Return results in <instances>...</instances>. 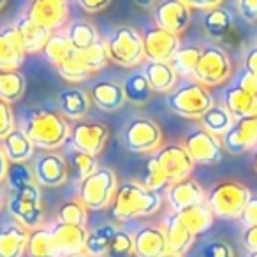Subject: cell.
I'll return each instance as SVG.
<instances>
[{
    "label": "cell",
    "instance_id": "obj_53",
    "mask_svg": "<svg viewBox=\"0 0 257 257\" xmlns=\"http://www.w3.org/2000/svg\"><path fill=\"white\" fill-rule=\"evenodd\" d=\"M189 8H196V9H204V11H210L215 9L224 2V0H183Z\"/></svg>",
    "mask_w": 257,
    "mask_h": 257
},
{
    "label": "cell",
    "instance_id": "obj_52",
    "mask_svg": "<svg viewBox=\"0 0 257 257\" xmlns=\"http://www.w3.org/2000/svg\"><path fill=\"white\" fill-rule=\"evenodd\" d=\"M243 245L248 252H253L257 250V225H250V227H245V232H243Z\"/></svg>",
    "mask_w": 257,
    "mask_h": 257
},
{
    "label": "cell",
    "instance_id": "obj_25",
    "mask_svg": "<svg viewBox=\"0 0 257 257\" xmlns=\"http://www.w3.org/2000/svg\"><path fill=\"white\" fill-rule=\"evenodd\" d=\"M90 104V95L78 86L65 88L58 93V109L62 116L69 120H81L85 114H88Z\"/></svg>",
    "mask_w": 257,
    "mask_h": 257
},
{
    "label": "cell",
    "instance_id": "obj_27",
    "mask_svg": "<svg viewBox=\"0 0 257 257\" xmlns=\"http://www.w3.org/2000/svg\"><path fill=\"white\" fill-rule=\"evenodd\" d=\"M0 148L9 162H27L34 157L36 147L29 140L22 127H15L4 140H0Z\"/></svg>",
    "mask_w": 257,
    "mask_h": 257
},
{
    "label": "cell",
    "instance_id": "obj_15",
    "mask_svg": "<svg viewBox=\"0 0 257 257\" xmlns=\"http://www.w3.org/2000/svg\"><path fill=\"white\" fill-rule=\"evenodd\" d=\"M190 16H192L190 8L183 0H157V4L154 6L155 27L176 36L187 30Z\"/></svg>",
    "mask_w": 257,
    "mask_h": 257
},
{
    "label": "cell",
    "instance_id": "obj_51",
    "mask_svg": "<svg viewBox=\"0 0 257 257\" xmlns=\"http://www.w3.org/2000/svg\"><path fill=\"white\" fill-rule=\"evenodd\" d=\"M78 4L86 13H100L111 4V0H78Z\"/></svg>",
    "mask_w": 257,
    "mask_h": 257
},
{
    "label": "cell",
    "instance_id": "obj_61",
    "mask_svg": "<svg viewBox=\"0 0 257 257\" xmlns=\"http://www.w3.org/2000/svg\"><path fill=\"white\" fill-rule=\"evenodd\" d=\"M6 2H8V0H0V9L4 8V6H6Z\"/></svg>",
    "mask_w": 257,
    "mask_h": 257
},
{
    "label": "cell",
    "instance_id": "obj_60",
    "mask_svg": "<svg viewBox=\"0 0 257 257\" xmlns=\"http://www.w3.org/2000/svg\"><path fill=\"white\" fill-rule=\"evenodd\" d=\"M65 257H88L86 253H74V255H65Z\"/></svg>",
    "mask_w": 257,
    "mask_h": 257
},
{
    "label": "cell",
    "instance_id": "obj_1",
    "mask_svg": "<svg viewBox=\"0 0 257 257\" xmlns=\"http://www.w3.org/2000/svg\"><path fill=\"white\" fill-rule=\"evenodd\" d=\"M22 128L34 147L44 152L58 150L71 136V125L67 118L46 107H32L25 111Z\"/></svg>",
    "mask_w": 257,
    "mask_h": 257
},
{
    "label": "cell",
    "instance_id": "obj_23",
    "mask_svg": "<svg viewBox=\"0 0 257 257\" xmlns=\"http://www.w3.org/2000/svg\"><path fill=\"white\" fill-rule=\"evenodd\" d=\"M29 229L18 222L0 225V257H23L29 241Z\"/></svg>",
    "mask_w": 257,
    "mask_h": 257
},
{
    "label": "cell",
    "instance_id": "obj_45",
    "mask_svg": "<svg viewBox=\"0 0 257 257\" xmlns=\"http://www.w3.org/2000/svg\"><path fill=\"white\" fill-rule=\"evenodd\" d=\"M72 168H74L76 175H78L79 182H81L83 178L92 175L99 166H97V159L93 157V155L76 150L74 155H72Z\"/></svg>",
    "mask_w": 257,
    "mask_h": 257
},
{
    "label": "cell",
    "instance_id": "obj_44",
    "mask_svg": "<svg viewBox=\"0 0 257 257\" xmlns=\"http://www.w3.org/2000/svg\"><path fill=\"white\" fill-rule=\"evenodd\" d=\"M133 248H134L133 236L128 234L127 231L116 229L106 255L107 257H128L131 253H133Z\"/></svg>",
    "mask_w": 257,
    "mask_h": 257
},
{
    "label": "cell",
    "instance_id": "obj_41",
    "mask_svg": "<svg viewBox=\"0 0 257 257\" xmlns=\"http://www.w3.org/2000/svg\"><path fill=\"white\" fill-rule=\"evenodd\" d=\"M57 222L86 227V222H88V210H86V206L79 199L65 201L57 211Z\"/></svg>",
    "mask_w": 257,
    "mask_h": 257
},
{
    "label": "cell",
    "instance_id": "obj_5",
    "mask_svg": "<svg viewBox=\"0 0 257 257\" xmlns=\"http://www.w3.org/2000/svg\"><path fill=\"white\" fill-rule=\"evenodd\" d=\"M118 180L111 168H97L90 176L79 182L78 199L86 206V210L99 211L111 204L116 192Z\"/></svg>",
    "mask_w": 257,
    "mask_h": 257
},
{
    "label": "cell",
    "instance_id": "obj_11",
    "mask_svg": "<svg viewBox=\"0 0 257 257\" xmlns=\"http://www.w3.org/2000/svg\"><path fill=\"white\" fill-rule=\"evenodd\" d=\"M183 147L189 152L194 162H199L204 166H213L222 161V143L220 138L208 133L206 128H194L183 140Z\"/></svg>",
    "mask_w": 257,
    "mask_h": 257
},
{
    "label": "cell",
    "instance_id": "obj_6",
    "mask_svg": "<svg viewBox=\"0 0 257 257\" xmlns=\"http://www.w3.org/2000/svg\"><path fill=\"white\" fill-rule=\"evenodd\" d=\"M250 190L239 182H220L215 183L206 194L204 203L210 206L211 213L217 218H239Z\"/></svg>",
    "mask_w": 257,
    "mask_h": 257
},
{
    "label": "cell",
    "instance_id": "obj_43",
    "mask_svg": "<svg viewBox=\"0 0 257 257\" xmlns=\"http://www.w3.org/2000/svg\"><path fill=\"white\" fill-rule=\"evenodd\" d=\"M6 180H8L11 190H18L25 185H30L34 183V173L25 162H9L8 168V175H6Z\"/></svg>",
    "mask_w": 257,
    "mask_h": 257
},
{
    "label": "cell",
    "instance_id": "obj_63",
    "mask_svg": "<svg viewBox=\"0 0 257 257\" xmlns=\"http://www.w3.org/2000/svg\"><path fill=\"white\" fill-rule=\"evenodd\" d=\"M253 114H255V116H257V107H255V111H253Z\"/></svg>",
    "mask_w": 257,
    "mask_h": 257
},
{
    "label": "cell",
    "instance_id": "obj_9",
    "mask_svg": "<svg viewBox=\"0 0 257 257\" xmlns=\"http://www.w3.org/2000/svg\"><path fill=\"white\" fill-rule=\"evenodd\" d=\"M121 141L133 154H150L162 143V131L152 118H134L123 127Z\"/></svg>",
    "mask_w": 257,
    "mask_h": 257
},
{
    "label": "cell",
    "instance_id": "obj_55",
    "mask_svg": "<svg viewBox=\"0 0 257 257\" xmlns=\"http://www.w3.org/2000/svg\"><path fill=\"white\" fill-rule=\"evenodd\" d=\"M8 168H9V161H8V157H6L4 152H2V148H0V183L6 180V175H8Z\"/></svg>",
    "mask_w": 257,
    "mask_h": 257
},
{
    "label": "cell",
    "instance_id": "obj_62",
    "mask_svg": "<svg viewBox=\"0 0 257 257\" xmlns=\"http://www.w3.org/2000/svg\"><path fill=\"white\" fill-rule=\"evenodd\" d=\"M248 257H257V250H253V252H250Z\"/></svg>",
    "mask_w": 257,
    "mask_h": 257
},
{
    "label": "cell",
    "instance_id": "obj_26",
    "mask_svg": "<svg viewBox=\"0 0 257 257\" xmlns=\"http://www.w3.org/2000/svg\"><path fill=\"white\" fill-rule=\"evenodd\" d=\"M145 78H147L148 85H150L152 92L159 93H168L176 86L178 81V74L175 72L173 65L169 62H155L148 60L143 71Z\"/></svg>",
    "mask_w": 257,
    "mask_h": 257
},
{
    "label": "cell",
    "instance_id": "obj_4",
    "mask_svg": "<svg viewBox=\"0 0 257 257\" xmlns=\"http://www.w3.org/2000/svg\"><path fill=\"white\" fill-rule=\"evenodd\" d=\"M6 206H8L9 215L29 231L39 227L44 218L43 194H41V187L36 182L18 190H11Z\"/></svg>",
    "mask_w": 257,
    "mask_h": 257
},
{
    "label": "cell",
    "instance_id": "obj_16",
    "mask_svg": "<svg viewBox=\"0 0 257 257\" xmlns=\"http://www.w3.org/2000/svg\"><path fill=\"white\" fill-rule=\"evenodd\" d=\"M27 16L37 25L53 32L65 25L69 18V6L65 0H32Z\"/></svg>",
    "mask_w": 257,
    "mask_h": 257
},
{
    "label": "cell",
    "instance_id": "obj_3",
    "mask_svg": "<svg viewBox=\"0 0 257 257\" xmlns=\"http://www.w3.org/2000/svg\"><path fill=\"white\" fill-rule=\"evenodd\" d=\"M104 44L109 60L121 67H136L147 58L143 36L133 27L121 25L113 29Z\"/></svg>",
    "mask_w": 257,
    "mask_h": 257
},
{
    "label": "cell",
    "instance_id": "obj_56",
    "mask_svg": "<svg viewBox=\"0 0 257 257\" xmlns=\"http://www.w3.org/2000/svg\"><path fill=\"white\" fill-rule=\"evenodd\" d=\"M6 203H8V194H6L4 187H2V183H0V211L6 208Z\"/></svg>",
    "mask_w": 257,
    "mask_h": 257
},
{
    "label": "cell",
    "instance_id": "obj_48",
    "mask_svg": "<svg viewBox=\"0 0 257 257\" xmlns=\"http://www.w3.org/2000/svg\"><path fill=\"white\" fill-rule=\"evenodd\" d=\"M243 227H250V225H257V196L250 194L248 201H246L245 208H243L241 215H239Z\"/></svg>",
    "mask_w": 257,
    "mask_h": 257
},
{
    "label": "cell",
    "instance_id": "obj_58",
    "mask_svg": "<svg viewBox=\"0 0 257 257\" xmlns=\"http://www.w3.org/2000/svg\"><path fill=\"white\" fill-rule=\"evenodd\" d=\"M253 159H252V166H253V169H255V173H257V148H253Z\"/></svg>",
    "mask_w": 257,
    "mask_h": 257
},
{
    "label": "cell",
    "instance_id": "obj_7",
    "mask_svg": "<svg viewBox=\"0 0 257 257\" xmlns=\"http://www.w3.org/2000/svg\"><path fill=\"white\" fill-rule=\"evenodd\" d=\"M213 106L210 92L199 83H183L169 92L168 107L183 118H201L208 107Z\"/></svg>",
    "mask_w": 257,
    "mask_h": 257
},
{
    "label": "cell",
    "instance_id": "obj_50",
    "mask_svg": "<svg viewBox=\"0 0 257 257\" xmlns=\"http://www.w3.org/2000/svg\"><path fill=\"white\" fill-rule=\"evenodd\" d=\"M236 85L241 86V88L245 90V92H248L250 95L257 97V74H253V72L243 69V72L239 74L238 83H236Z\"/></svg>",
    "mask_w": 257,
    "mask_h": 257
},
{
    "label": "cell",
    "instance_id": "obj_22",
    "mask_svg": "<svg viewBox=\"0 0 257 257\" xmlns=\"http://www.w3.org/2000/svg\"><path fill=\"white\" fill-rule=\"evenodd\" d=\"M162 231H164L166 241H168V250L173 253H180V255L189 252L194 239H196V236L189 231V227L183 224L182 218L178 217L176 211L169 213L168 217L164 218Z\"/></svg>",
    "mask_w": 257,
    "mask_h": 257
},
{
    "label": "cell",
    "instance_id": "obj_47",
    "mask_svg": "<svg viewBox=\"0 0 257 257\" xmlns=\"http://www.w3.org/2000/svg\"><path fill=\"white\" fill-rule=\"evenodd\" d=\"M16 127V118L13 106L6 100H0V140H4Z\"/></svg>",
    "mask_w": 257,
    "mask_h": 257
},
{
    "label": "cell",
    "instance_id": "obj_57",
    "mask_svg": "<svg viewBox=\"0 0 257 257\" xmlns=\"http://www.w3.org/2000/svg\"><path fill=\"white\" fill-rule=\"evenodd\" d=\"M140 8H152V6H155V2L157 0H134Z\"/></svg>",
    "mask_w": 257,
    "mask_h": 257
},
{
    "label": "cell",
    "instance_id": "obj_21",
    "mask_svg": "<svg viewBox=\"0 0 257 257\" xmlns=\"http://www.w3.org/2000/svg\"><path fill=\"white\" fill-rule=\"evenodd\" d=\"M133 239V253L136 257H161L166 252H169L164 231L157 225H145V227L138 229Z\"/></svg>",
    "mask_w": 257,
    "mask_h": 257
},
{
    "label": "cell",
    "instance_id": "obj_20",
    "mask_svg": "<svg viewBox=\"0 0 257 257\" xmlns=\"http://www.w3.org/2000/svg\"><path fill=\"white\" fill-rule=\"evenodd\" d=\"M166 199H168L169 206H171L173 211H180L187 206H192V204L203 203L206 199V192L203 190V187L189 178L180 180L176 183H171L166 190Z\"/></svg>",
    "mask_w": 257,
    "mask_h": 257
},
{
    "label": "cell",
    "instance_id": "obj_14",
    "mask_svg": "<svg viewBox=\"0 0 257 257\" xmlns=\"http://www.w3.org/2000/svg\"><path fill=\"white\" fill-rule=\"evenodd\" d=\"M34 180L39 187L55 189L67 182L69 166L65 159L57 152H44L34 162Z\"/></svg>",
    "mask_w": 257,
    "mask_h": 257
},
{
    "label": "cell",
    "instance_id": "obj_19",
    "mask_svg": "<svg viewBox=\"0 0 257 257\" xmlns=\"http://www.w3.org/2000/svg\"><path fill=\"white\" fill-rule=\"evenodd\" d=\"M27 51L22 44L15 25H6L0 29V71L20 69L25 62Z\"/></svg>",
    "mask_w": 257,
    "mask_h": 257
},
{
    "label": "cell",
    "instance_id": "obj_54",
    "mask_svg": "<svg viewBox=\"0 0 257 257\" xmlns=\"http://www.w3.org/2000/svg\"><path fill=\"white\" fill-rule=\"evenodd\" d=\"M245 69L253 74H257V46L250 48L245 55Z\"/></svg>",
    "mask_w": 257,
    "mask_h": 257
},
{
    "label": "cell",
    "instance_id": "obj_36",
    "mask_svg": "<svg viewBox=\"0 0 257 257\" xmlns=\"http://www.w3.org/2000/svg\"><path fill=\"white\" fill-rule=\"evenodd\" d=\"M121 88H123L125 100L134 106H143L150 100L152 88L148 85L147 78H145L143 72H133L125 78V81L121 83Z\"/></svg>",
    "mask_w": 257,
    "mask_h": 257
},
{
    "label": "cell",
    "instance_id": "obj_18",
    "mask_svg": "<svg viewBox=\"0 0 257 257\" xmlns=\"http://www.w3.org/2000/svg\"><path fill=\"white\" fill-rule=\"evenodd\" d=\"M50 231L60 257L85 253V241L86 236H88V229L86 227L64 224V222H55L50 227Z\"/></svg>",
    "mask_w": 257,
    "mask_h": 257
},
{
    "label": "cell",
    "instance_id": "obj_24",
    "mask_svg": "<svg viewBox=\"0 0 257 257\" xmlns=\"http://www.w3.org/2000/svg\"><path fill=\"white\" fill-rule=\"evenodd\" d=\"M90 100H92L93 106H97L100 111H106V113L118 111L127 102L121 85H118L116 81H109V79L97 81L92 86V90H90Z\"/></svg>",
    "mask_w": 257,
    "mask_h": 257
},
{
    "label": "cell",
    "instance_id": "obj_40",
    "mask_svg": "<svg viewBox=\"0 0 257 257\" xmlns=\"http://www.w3.org/2000/svg\"><path fill=\"white\" fill-rule=\"evenodd\" d=\"M55 67H57L58 74H60L65 81H71V83H81V81H85L86 78H90V74H92V72L86 69V65L81 62L78 51L69 55L65 60H62L60 64L55 65Z\"/></svg>",
    "mask_w": 257,
    "mask_h": 257
},
{
    "label": "cell",
    "instance_id": "obj_39",
    "mask_svg": "<svg viewBox=\"0 0 257 257\" xmlns=\"http://www.w3.org/2000/svg\"><path fill=\"white\" fill-rule=\"evenodd\" d=\"M41 51H43L44 58H46L48 62H51L53 65H58L62 60H65L69 55L74 53V50H72V46L69 44L65 34H57V32L50 34V37H48V41L44 43Z\"/></svg>",
    "mask_w": 257,
    "mask_h": 257
},
{
    "label": "cell",
    "instance_id": "obj_13",
    "mask_svg": "<svg viewBox=\"0 0 257 257\" xmlns=\"http://www.w3.org/2000/svg\"><path fill=\"white\" fill-rule=\"evenodd\" d=\"M71 141L74 150L85 152L93 157L104 150L109 138V131L99 121H76L71 127Z\"/></svg>",
    "mask_w": 257,
    "mask_h": 257
},
{
    "label": "cell",
    "instance_id": "obj_29",
    "mask_svg": "<svg viewBox=\"0 0 257 257\" xmlns=\"http://www.w3.org/2000/svg\"><path fill=\"white\" fill-rule=\"evenodd\" d=\"M222 106L232 114L234 120H238V118L253 114L257 107V97L250 95L241 86L232 85L224 90V104Z\"/></svg>",
    "mask_w": 257,
    "mask_h": 257
},
{
    "label": "cell",
    "instance_id": "obj_10",
    "mask_svg": "<svg viewBox=\"0 0 257 257\" xmlns=\"http://www.w3.org/2000/svg\"><path fill=\"white\" fill-rule=\"evenodd\" d=\"M154 159L157 161V164L161 166L162 173L168 178L169 185L176 183L180 180H185L190 176L192 168L196 162L192 161V157L189 155V152L185 150V147L180 143L166 145L161 147L154 154Z\"/></svg>",
    "mask_w": 257,
    "mask_h": 257
},
{
    "label": "cell",
    "instance_id": "obj_17",
    "mask_svg": "<svg viewBox=\"0 0 257 257\" xmlns=\"http://www.w3.org/2000/svg\"><path fill=\"white\" fill-rule=\"evenodd\" d=\"M145 57L148 60L155 62H171L175 53L180 50V37L168 30H162L159 27H152L143 36Z\"/></svg>",
    "mask_w": 257,
    "mask_h": 257
},
{
    "label": "cell",
    "instance_id": "obj_32",
    "mask_svg": "<svg viewBox=\"0 0 257 257\" xmlns=\"http://www.w3.org/2000/svg\"><path fill=\"white\" fill-rule=\"evenodd\" d=\"M25 253L29 257H60L50 227H36L29 232Z\"/></svg>",
    "mask_w": 257,
    "mask_h": 257
},
{
    "label": "cell",
    "instance_id": "obj_35",
    "mask_svg": "<svg viewBox=\"0 0 257 257\" xmlns=\"http://www.w3.org/2000/svg\"><path fill=\"white\" fill-rule=\"evenodd\" d=\"M199 120L203 128H206L208 133L215 134L218 138L224 136L229 128H231V125L234 123L232 114L224 106H220V104H213L211 107H208Z\"/></svg>",
    "mask_w": 257,
    "mask_h": 257
},
{
    "label": "cell",
    "instance_id": "obj_42",
    "mask_svg": "<svg viewBox=\"0 0 257 257\" xmlns=\"http://www.w3.org/2000/svg\"><path fill=\"white\" fill-rule=\"evenodd\" d=\"M78 55H79V58H81L83 64L86 65V69H88L92 74L97 71H100V69H104L107 65V62H109L106 44L100 43V41H97L95 44H92V46L86 48V50L78 51Z\"/></svg>",
    "mask_w": 257,
    "mask_h": 257
},
{
    "label": "cell",
    "instance_id": "obj_30",
    "mask_svg": "<svg viewBox=\"0 0 257 257\" xmlns=\"http://www.w3.org/2000/svg\"><path fill=\"white\" fill-rule=\"evenodd\" d=\"M176 213H178V217L182 218V222L189 227V231L192 232L194 236H199V234H203V232L210 231L215 220V215L211 213L210 206H208L204 201L203 203L183 208V210L176 211Z\"/></svg>",
    "mask_w": 257,
    "mask_h": 257
},
{
    "label": "cell",
    "instance_id": "obj_34",
    "mask_svg": "<svg viewBox=\"0 0 257 257\" xmlns=\"http://www.w3.org/2000/svg\"><path fill=\"white\" fill-rule=\"evenodd\" d=\"M27 79L18 69L0 71V100L15 104L25 95Z\"/></svg>",
    "mask_w": 257,
    "mask_h": 257
},
{
    "label": "cell",
    "instance_id": "obj_37",
    "mask_svg": "<svg viewBox=\"0 0 257 257\" xmlns=\"http://www.w3.org/2000/svg\"><path fill=\"white\" fill-rule=\"evenodd\" d=\"M116 227L111 224H104L95 227L93 231H88L85 241V253L88 257H104L107 253V248L111 245Z\"/></svg>",
    "mask_w": 257,
    "mask_h": 257
},
{
    "label": "cell",
    "instance_id": "obj_12",
    "mask_svg": "<svg viewBox=\"0 0 257 257\" xmlns=\"http://www.w3.org/2000/svg\"><path fill=\"white\" fill-rule=\"evenodd\" d=\"M222 148L231 155H241L257 148V116L248 114L234 120L227 133L220 136Z\"/></svg>",
    "mask_w": 257,
    "mask_h": 257
},
{
    "label": "cell",
    "instance_id": "obj_2",
    "mask_svg": "<svg viewBox=\"0 0 257 257\" xmlns=\"http://www.w3.org/2000/svg\"><path fill=\"white\" fill-rule=\"evenodd\" d=\"M162 204L161 194L138 182H125L116 187L111 201V215L116 220H133L157 213Z\"/></svg>",
    "mask_w": 257,
    "mask_h": 257
},
{
    "label": "cell",
    "instance_id": "obj_33",
    "mask_svg": "<svg viewBox=\"0 0 257 257\" xmlns=\"http://www.w3.org/2000/svg\"><path fill=\"white\" fill-rule=\"evenodd\" d=\"M203 29L211 39H225L232 29V15L222 8L210 9L203 18Z\"/></svg>",
    "mask_w": 257,
    "mask_h": 257
},
{
    "label": "cell",
    "instance_id": "obj_8",
    "mask_svg": "<svg viewBox=\"0 0 257 257\" xmlns=\"http://www.w3.org/2000/svg\"><path fill=\"white\" fill-rule=\"evenodd\" d=\"M232 72V62L225 50L217 44H208L201 51L192 78L203 86H218L229 79Z\"/></svg>",
    "mask_w": 257,
    "mask_h": 257
},
{
    "label": "cell",
    "instance_id": "obj_64",
    "mask_svg": "<svg viewBox=\"0 0 257 257\" xmlns=\"http://www.w3.org/2000/svg\"><path fill=\"white\" fill-rule=\"evenodd\" d=\"M65 2H67V0H65Z\"/></svg>",
    "mask_w": 257,
    "mask_h": 257
},
{
    "label": "cell",
    "instance_id": "obj_59",
    "mask_svg": "<svg viewBox=\"0 0 257 257\" xmlns=\"http://www.w3.org/2000/svg\"><path fill=\"white\" fill-rule=\"evenodd\" d=\"M161 257H183V255H180V253H173V252H166L164 255H161Z\"/></svg>",
    "mask_w": 257,
    "mask_h": 257
},
{
    "label": "cell",
    "instance_id": "obj_28",
    "mask_svg": "<svg viewBox=\"0 0 257 257\" xmlns=\"http://www.w3.org/2000/svg\"><path fill=\"white\" fill-rule=\"evenodd\" d=\"M15 29L18 32L22 44L25 48L27 53H37V51L43 50L44 43L50 37V30H46L44 27L37 25L34 20H30L27 15L20 16L15 22Z\"/></svg>",
    "mask_w": 257,
    "mask_h": 257
},
{
    "label": "cell",
    "instance_id": "obj_38",
    "mask_svg": "<svg viewBox=\"0 0 257 257\" xmlns=\"http://www.w3.org/2000/svg\"><path fill=\"white\" fill-rule=\"evenodd\" d=\"M201 51L203 46H197V44H189V46H180V50L175 53V57L171 58L169 64L173 65L175 72L183 78H192L194 71H196V65L199 62Z\"/></svg>",
    "mask_w": 257,
    "mask_h": 257
},
{
    "label": "cell",
    "instance_id": "obj_46",
    "mask_svg": "<svg viewBox=\"0 0 257 257\" xmlns=\"http://www.w3.org/2000/svg\"><path fill=\"white\" fill-rule=\"evenodd\" d=\"M201 257H234V248L229 243L213 239L201 248Z\"/></svg>",
    "mask_w": 257,
    "mask_h": 257
},
{
    "label": "cell",
    "instance_id": "obj_49",
    "mask_svg": "<svg viewBox=\"0 0 257 257\" xmlns=\"http://www.w3.org/2000/svg\"><path fill=\"white\" fill-rule=\"evenodd\" d=\"M238 13L243 22L255 23L257 22V0H238Z\"/></svg>",
    "mask_w": 257,
    "mask_h": 257
},
{
    "label": "cell",
    "instance_id": "obj_31",
    "mask_svg": "<svg viewBox=\"0 0 257 257\" xmlns=\"http://www.w3.org/2000/svg\"><path fill=\"white\" fill-rule=\"evenodd\" d=\"M64 34L74 51H83L99 41V32H97L95 25L85 22V20H76V22L69 23Z\"/></svg>",
    "mask_w": 257,
    "mask_h": 257
}]
</instances>
